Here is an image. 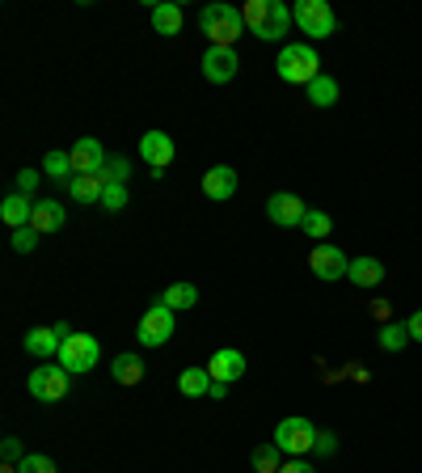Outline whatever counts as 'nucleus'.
Returning <instances> with one entry per match:
<instances>
[{
	"instance_id": "1",
	"label": "nucleus",
	"mask_w": 422,
	"mask_h": 473,
	"mask_svg": "<svg viewBox=\"0 0 422 473\" xmlns=\"http://www.w3.org/2000/svg\"><path fill=\"white\" fill-rule=\"evenodd\" d=\"M241 17L245 30L262 43H279L291 30V9L283 0H250V5H241Z\"/></svg>"
},
{
	"instance_id": "2",
	"label": "nucleus",
	"mask_w": 422,
	"mask_h": 473,
	"mask_svg": "<svg viewBox=\"0 0 422 473\" xmlns=\"http://www.w3.org/2000/svg\"><path fill=\"white\" fill-rule=\"evenodd\" d=\"M275 73H279V81H283V85L309 89L317 76H321V55H317L313 43H288V47L279 51Z\"/></svg>"
},
{
	"instance_id": "3",
	"label": "nucleus",
	"mask_w": 422,
	"mask_h": 473,
	"mask_svg": "<svg viewBox=\"0 0 422 473\" xmlns=\"http://www.w3.org/2000/svg\"><path fill=\"white\" fill-rule=\"evenodd\" d=\"M199 30L207 34L211 47H237V38L250 34L237 5H203L199 9Z\"/></svg>"
},
{
	"instance_id": "4",
	"label": "nucleus",
	"mask_w": 422,
	"mask_h": 473,
	"mask_svg": "<svg viewBox=\"0 0 422 473\" xmlns=\"http://www.w3.org/2000/svg\"><path fill=\"white\" fill-rule=\"evenodd\" d=\"M317 431H321V427H317L313 419L291 414V419H283V423L275 427V439H270V444H275L283 457H309L317 444Z\"/></svg>"
},
{
	"instance_id": "5",
	"label": "nucleus",
	"mask_w": 422,
	"mask_h": 473,
	"mask_svg": "<svg viewBox=\"0 0 422 473\" xmlns=\"http://www.w3.org/2000/svg\"><path fill=\"white\" fill-rule=\"evenodd\" d=\"M291 22L300 25V34H309L313 43H317V38L338 34V17H334V9H329L326 0H296Z\"/></svg>"
},
{
	"instance_id": "6",
	"label": "nucleus",
	"mask_w": 422,
	"mask_h": 473,
	"mask_svg": "<svg viewBox=\"0 0 422 473\" xmlns=\"http://www.w3.org/2000/svg\"><path fill=\"white\" fill-rule=\"evenodd\" d=\"M73 389V372H64L55 364H38L30 377H25V393L34 401H64Z\"/></svg>"
},
{
	"instance_id": "7",
	"label": "nucleus",
	"mask_w": 422,
	"mask_h": 473,
	"mask_svg": "<svg viewBox=\"0 0 422 473\" xmlns=\"http://www.w3.org/2000/svg\"><path fill=\"white\" fill-rule=\"evenodd\" d=\"M173 330H178V317H173V309L157 301L144 317H140V326H135V339H140V347H165V342L173 339Z\"/></svg>"
},
{
	"instance_id": "8",
	"label": "nucleus",
	"mask_w": 422,
	"mask_h": 473,
	"mask_svg": "<svg viewBox=\"0 0 422 473\" xmlns=\"http://www.w3.org/2000/svg\"><path fill=\"white\" fill-rule=\"evenodd\" d=\"M97 355H102V347H97L93 334H73V339L60 347V368L73 372V377H81V372H93Z\"/></svg>"
},
{
	"instance_id": "9",
	"label": "nucleus",
	"mask_w": 422,
	"mask_h": 473,
	"mask_svg": "<svg viewBox=\"0 0 422 473\" xmlns=\"http://www.w3.org/2000/svg\"><path fill=\"white\" fill-rule=\"evenodd\" d=\"M173 157H178V144H173V135L169 132H144L140 135V161L152 170V178H161V173L173 165Z\"/></svg>"
},
{
	"instance_id": "10",
	"label": "nucleus",
	"mask_w": 422,
	"mask_h": 473,
	"mask_svg": "<svg viewBox=\"0 0 422 473\" xmlns=\"http://www.w3.org/2000/svg\"><path fill=\"white\" fill-rule=\"evenodd\" d=\"M309 271H313L321 283H338V280H347L350 258L342 254L334 241H321V245H313V254H309Z\"/></svg>"
},
{
	"instance_id": "11",
	"label": "nucleus",
	"mask_w": 422,
	"mask_h": 473,
	"mask_svg": "<svg viewBox=\"0 0 422 473\" xmlns=\"http://www.w3.org/2000/svg\"><path fill=\"white\" fill-rule=\"evenodd\" d=\"M266 216H270V224H279V229H300L304 216H309V203H304L300 194L279 191L266 199Z\"/></svg>"
},
{
	"instance_id": "12",
	"label": "nucleus",
	"mask_w": 422,
	"mask_h": 473,
	"mask_svg": "<svg viewBox=\"0 0 422 473\" xmlns=\"http://www.w3.org/2000/svg\"><path fill=\"white\" fill-rule=\"evenodd\" d=\"M237 73H241L237 47H207L203 51V76L211 81V85H229Z\"/></svg>"
},
{
	"instance_id": "13",
	"label": "nucleus",
	"mask_w": 422,
	"mask_h": 473,
	"mask_svg": "<svg viewBox=\"0 0 422 473\" xmlns=\"http://www.w3.org/2000/svg\"><path fill=\"white\" fill-rule=\"evenodd\" d=\"M68 157H73L76 173H93V178H102V170H106V161H110L102 140H93V135H81V140L68 148Z\"/></svg>"
},
{
	"instance_id": "14",
	"label": "nucleus",
	"mask_w": 422,
	"mask_h": 473,
	"mask_svg": "<svg viewBox=\"0 0 422 473\" xmlns=\"http://www.w3.org/2000/svg\"><path fill=\"white\" fill-rule=\"evenodd\" d=\"M207 372H211V380H220V385H237V380L245 377V355L237 351V347H220V351L207 360Z\"/></svg>"
},
{
	"instance_id": "15",
	"label": "nucleus",
	"mask_w": 422,
	"mask_h": 473,
	"mask_svg": "<svg viewBox=\"0 0 422 473\" xmlns=\"http://www.w3.org/2000/svg\"><path fill=\"white\" fill-rule=\"evenodd\" d=\"M237 186H241V178H237L232 165H211V170L203 173V194L216 199V203H229L232 194H237Z\"/></svg>"
},
{
	"instance_id": "16",
	"label": "nucleus",
	"mask_w": 422,
	"mask_h": 473,
	"mask_svg": "<svg viewBox=\"0 0 422 473\" xmlns=\"http://www.w3.org/2000/svg\"><path fill=\"white\" fill-rule=\"evenodd\" d=\"M64 220H68V212H64L60 199H34V216H30V229H34L38 237H51V232H60Z\"/></svg>"
},
{
	"instance_id": "17",
	"label": "nucleus",
	"mask_w": 422,
	"mask_h": 473,
	"mask_svg": "<svg viewBox=\"0 0 422 473\" xmlns=\"http://www.w3.org/2000/svg\"><path fill=\"white\" fill-rule=\"evenodd\" d=\"M30 216H34V199H30V194L13 191V194H5V199H0V220H5L13 232L25 229V224H30Z\"/></svg>"
},
{
	"instance_id": "18",
	"label": "nucleus",
	"mask_w": 422,
	"mask_h": 473,
	"mask_svg": "<svg viewBox=\"0 0 422 473\" xmlns=\"http://www.w3.org/2000/svg\"><path fill=\"white\" fill-rule=\"evenodd\" d=\"M347 280L355 283V288H380V283H385V262H380V258H350Z\"/></svg>"
},
{
	"instance_id": "19",
	"label": "nucleus",
	"mask_w": 422,
	"mask_h": 473,
	"mask_svg": "<svg viewBox=\"0 0 422 473\" xmlns=\"http://www.w3.org/2000/svg\"><path fill=\"white\" fill-rule=\"evenodd\" d=\"M182 22H186L182 5H173V0H161V5H152V30H157L161 38L182 34Z\"/></svg>"
},
{
	"instance_id": "20",
	"label": "nucleus",
	"mask_w": 422,
	"mask_h": 473,
	"mask_svg": "<svg viewBox=\"0 0 422 473\" xmlns=\"http://www.w3.org/2000/svg\"><path fill=\"white\" fill-rule=\"evenodd\" d=\"M64 342L55 339V330L51 326H38V330H25V355H34V360H51V355H60Z\"/></svg>"
},
{
	"instance_id": "21",
	"label": "nucleus",
	"mask_w": 422,
	"mask_h": 473,
	"mask_svg": "<svg viewBox=\"0 0 422 473\" xmlns=\"http://www.w3.org/2000/svg\"><path fill=\"white\" fill-rule=\"evenodd\" d=\"M144 360L140 355H114V364H110V377H114V385H140L144 380Z\"/></svg>"
},
{
	"instance_id": "22",
	"label": "nucleus",
	"mask_w": 422,
	"mask_h": 473,
	"mask_svg": "<svg viewBox=\"0 0 422 473\" xmlns=\"http://www.w3.org/2000/svg\"><path fill=\"white\" fill-rule=\"evenodd\" d=\"M211 385H216V380H211V372H207V368H186V372L178 377L182 398H207V393H211Z\"/></svg>"
},
{
	"instance_id": "23",
	"label": "nucleus",
	"mask_w": 422,
	"mask_h": 473,
	"mask_svg": "<svg viewBox=\"0 0 422 473\" xmlns=\"http://www.w3.org/2000/svg\"><path fill=\"white\" fill-rule=\"evenodd\" d=\"M376 342H380V351H406L410 347V330H406V321H385L380 326V334H376Z\"/></svg>"
},
{
	"instance_id": "24",
	"label": "nucleus",
	"mask_w": 422,
	"mask_h": 473,
	"mask_svg": "<svg viewBox=\"0 0 422 473\" xmlns=\"http://www.w3.org/2000/svg\"><path fill=\"white\" fill-rule=\"evenodd\" d=\"M304 97H309V102H313L317 110H329V106L338 102V81H334L329 73H321V76L313 81V85L304 89Z\"/></svg>"
},
{
	"instance_id": "25",
	"label": "nucleus",
	"mask_w": 422,
	"mask_h": 473,
	"mask_svg": "<svg viewBox=\"0 0 422 473\" xmlns=\"http://www.w3.org/2000/svg\"><path fill=\"white\" fill-rule=\"evenodd\" d=\"M102 178H93V173H76L73 182H68V194H73L76 203H102Z\"/></svg>"
},
{
	"instance_id": "26",
	"label": "nucleus",
	"mask_w": 422,
	"mask_h": 473,
	"mask_svg": "<svg viewBox=\"0 0 422 473\" xmlns=\"http://www.w3.org/2000/svg\"><path fill=\"white\" fill-rule=\"evenodd\" d=\"M161 304H169L173 313H182V309H194V304H199V288H194V283H169L165 296H161Z\"/></svg>"
},
{
	"instance_id": "27",
	"label": "nucleus",
	"mask_w": 422,
	"mask_h": 473,
	"mask_svg": "<svg viewBox=\"0 0 422 473\" xmlns=\"http://www.w3.org/2000/svg\"><path fill=\"white\" fill-rule=\"evenodd\" d=\"M43 173H47V178H55V182H73V178H76L73 157L55 148V153H47V157H43Z\"/></svg>"
},
{
	"instance_id": "28",
	"label": "nucleus",
	"mask_w": 422,
	"mask_h": 473,
	"mask_svg": "<svg viewBox=\"0 0 422 473\" xmlns=\"http://www.w3.org/2000/svg\"><path fill=\"white\" fill-rule=\"evenodd\" d=\"M300 232L304 237H317V245L326 241L329 232H334V220L321 212V207H309V216H304V224H300Z\"/></svg>"
},
{
	"instance_id": "29",
	"label": "nucleus",
	"mask_w": 422,
	"mask_h": 473,
	"mask_svg": "<svg viewBox=\"0 0 422 473\" xmlns=\"http://www.w3.org/2000/svg\"><path fill=\"white\" fill-rule=\"evenodd\" d=\"M283 469V452L275 444H258L253 448V473H279Z\"/></svg>"
},
{
	"instance_id": "30",
	"label": "nucleus",
	"mask_w": 422,
	"mask_h": 473,
	"mask_svg": "<svg viewBox=\"0 0 422 473\" xmlns=\"http://www.w3.org/2000/svg\"><path fill=\"white\" fill-rule=\"evenodd\" d=\"M127 178H132V161H127V157H110L106 170H102V182H123V186H127Z\"/></svg>"
},
{
	"instance_id": "31",
	"label": "nucleus",
	"mask_w": 422,
	"mask_h": 473,
	"mask_svg": "<svg viewBox=\"0 0 422 473\" xmlns=\"http://www.w3.org/2000/svg\"><path fill=\"white\" fill-rule=\"evenodd\" d=\"M102 207H106V212H123V207H127V186L123 182L102 186Z\"/></svg>"
},
{
	"instance_id": "32",
	"label": "nucleus",
	"mask_w": 422,
	"mask_h": 473,
	"mask_svg": "<svg viewBox=\"0 0 422 473\" xmlns=\"http://www.w3.org/2000/svg\"><path fill=\"white\" fill-rule=\"evenodd\" d=\"M17 473H60L55 461H51L47 452H25V461L17 465Z\"/></svg>"
},
{
	"instance_id": "33",
	"label": "nucleus",
	"mask_w": 422,
	"mask_h": 473,
	"mask_svg": "<svg viewBox=\"0 0 422 473\" xmlns=\"http://www.w3.org/2000/svg\"><path fill=\"white\" fill-rule=\"evenodd\" d=\"M9 245L17 250V254H34V250H38V232L25 224V229H17V232L9 237Z\"/></svg>"
},
{
	"instance_id": "34",
	"label": "nucleus",
	"mask_w": 422,
	"mask_h": 473,
	"mask_svg": "<svg viewBox=\"0 0 422 473\" xmlns=\"http://www.w3.org/2000/svg\"><path fill=\"white\" fill-rule=\"evenodd\" d=\"M0 457H5V465H22L25 461V448L17 436H5L0 439Z\"/></svg>"
},
{
	"instance_id": "35",
	"label": "nucleus",
	"mask_w": 422,
	"mask_h": 473,
	"mask_svg": "<svg viewBox=\"0 0 422 473\" xmlns=\"http://www.w3.org/2000/svg\"><path fill=\"white\" fill-rule=\"evenodd\" d=\"M313 452H317V457H334V452H338V436L329 431V427H326V431H317Z\"/></svg>"
},
{
	"instance_id": "36",
	"label": "nucleus",
	"mask_w": 422,
	"mask_h": 473,
	"mask_svg": "<svg viewBox=\"0 0 422 473\" xmlns=\"http://www.w3.org/2000/svg\"><path fill=\"white\" fill-rule=\"evenodd\" d=\"M38 182H43V170H17V191L22 194H34Z\"/></svg>"
},
{
	"instance_id": "37",
	"label": "nucleus",
	"mask_w": 422,
	"mask_h": 473,
	"mask_svg": "<svg viewBox=\"0 0 422 473\" xmlns=\"http://www.w3.org/2000/svg\"><path fill=\"white\" fill-rule=\"evenodd\" d=\"M279 473H317V469H313V465H309V461H304V457H288V461H283V469H279Z\"/></svg>"
},
{
	"instance_id": "38",
	"label": "nucleus",
	"mask_w": 422,
	"mask_h": 473,
	"mask_svg": "<svg viewBox=\"0 0 422 473\" xmlns=\"http://www.w3.org/2000/svg\"><path fill=\"white\" fill-rule=\"evenodd\" d=\"M406 330H410V342H422V309L406 317Z\"/></svg>"
},
{
	"instance_id": "39",
	"label": "nucleus",
	"mask_w": 422,
	"mask_h": 473,
	"mask_svg": "<svg viewBox=\"0 0 422 473\" xmlns=\"http://www.w3.org/2000/svg\"><path fill=\"white\" fill-rule=\"evenodd\" d=\"M51 330H55V339H60V342H68V339H73V334H76V330L68 326V321H55V326H51Z\"/></svg>"
},
{
	"instance_id": "40",
	"label": "nucleus",
	"mask_w": 422,
	"mask_h": 473,
	"mask_svg": "<svg viewBox=\"0 0 422 473\" xmlns=\"http://www.w3.org/2000/svg\"><path fill=\"white\" fill-rule=\"evenodd\" d=\"M207 398H216V401H224V398H229V385H220V380H216V385H211V393H207Z\"/></svg>"
},
{
	"instance_id": "41",
	"label": "nucleus",
	"mask_w": 422,
	"mask_h": 473,
	"mask_svg": "<svg viewBox=\"0 0 422 473\" xmlns=\"http://www.w3.org/2000/svg\"><path fill=\"white\" fill-rule=\"evenodd\" d=\"M372 313L380 317V321H385V317H388V301H376V304H372Z\"/></svg>"
},
{
	"instance_id": "42",
	"label": "nucleus",
	"mask_w": 422,
	"mask_h": 473,
	"mask_svg": "<svg viewBox=\"0 0 422 473\" xmlns=\"http://www.w3.org/2000/svg\"><path fill=\"white\" fill-rule=\"evenodd\" d=\"M0 473H17V465H0Z\"/></svg>"
}]
</instances>
